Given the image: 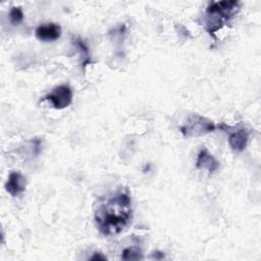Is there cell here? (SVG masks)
Segmentation results:
<instances>
[{
    "label": "cell",
    "instance_id": "3",
    "mask_svg": "<svg viewBox=\"0 0 261 261\" xmlns=\"http://www.w3.org/2000/svg\"><path fill=\"white\" fill-rule=\"evenodd\" d=\"M215 129L216 125L212 120L197 113L191 114L187 122L179 128L180 133L185 137L189 138L204 136L206 134L214 132Z\"/></svg>",
    "mask_w": 261,
    "mask_h": 261
},
{
    "label": "cell",
    "instance_id": "8",
    "mask_svg": "<svg viewBox=\"0 0 261 261\" xmlns=\"http://www.w3.org/2000/svg\"><path fill=\"white\" fill-rule=\"evenodd\" d=\"M196 168L200 170H205L209 174H212L219 168V162L212 154L209 153L207 149H202L197 156Z\"/></svg>",
    "mask_w": 261,
    "mask_h": 261
},
{
    "label": "cell",
    "instance_id": "9",
    "mask_svg": "<svg viewBox=\"0 0 261 261\" xmlns=\"http://www.w3.org/2000/svg\"><path fill=\"white\" fill-rule=\"evenodd\" d=\"M142 251L137 247H128L122 251L121 259L123 260H139L142 259Z\"/></svg>",
    "mask_w": 261,
    "mask_h": 261
},
{
    "label": "cell",
    "instance_id": "5",
    "mask_svg": "<svg viewBox=\"0 0 261 261\" xmlns=\"http://www.w3.org/2000/svg\"><path fill=\"white\" fill-rule=\"evenodd\" d=\"M249 141V130L245 127H234L229 130L228 144L236 152H242L247 147Z\"/></svg>",
    "mask_w": 261,
    "mask_h": 261
},
{
    "label": "cell",
    "instance_id": "10",
    "mask_svg": "<svg viewBox=\"0 0 261 261\" xmlns=\"http://www.w3.org/2000/svg\"><path fill=\"white\" fill-rule=\"evenodd\" d=\"M8 16H9V21L11 22V24H13V25L19 24L20 22H22L23 17H24L22 8L20 6L11 7Z\"/></svg>",
    "mask_w": 261,
    "mask_h": 261
},
{
    "label": "cell",
    "instance_id": "7",
    "mask_svg": "<svg viewBox=\"0 0 261 261\" xmlns=\"http://www.w3.org/2000/svg\"><path fill=\"white\" fill-rule=\"evenodd\" d=\"M35 35L40 41L53 42L59 39L61 35V28L57 23L53 22L43 23L36 29Z\"/></svg>",
    "mask_w": 261,
    "mask_h": 261
},
{
    "label": "cell",
    "instance_id": "11",
    "mask_svg": "<svg viewBox=\"0 0 261 261\" xmlns=\"http://www.w3.org/2000/svg\"><path fill=\"white\" fill-rule=\"evenodd\" d=\"M91 259H102V260H105V259H107L105 256H102V255H100V254H96L95 256H92L91 257Z\"/></svg>",
    "mask_w": 261,
    "mask_h": 261
},
{
    "label": "cell",
    "instance_id": "4",
    "mask_svg": "<svg viewBox=\"0 0 261 261\" xmlns=\"http://www.w3.org/2000/svg\"><path fill=\"white\" fill-rule=\"evenodd\" d=\"M45 100L50 101L55 109L66 108L72 102V90L66 85L57 86L46 95Z\"/></svg>",
    "mask_w": 261,
    "mask_h": 261
},
{
    "label": "cell",
    "instance_id": "2",
    "mask_svg": "<svg viewBox=\"0 0 261 261\" xmlns=\"http://www.w3.org/2000/svg\"><path fill=\"white\" fill-rule=\"evenodd\" d=\"M241 2L236 0L211 2L205 13V29L213 35L240 10Z\"/></svg>",
    "mask_w": 261,
    "mask_h": 261
},
{
    "label": "cell",
    "instance_id": "1",
    "mask_svg": "<svg viewBox=\"0 0 261 261\" xmlns=\"http://www.w3.org/2000/svg\"><path fill=\"white\" fill-rule=\"evenodd\" d=\"M96 226L104 236L121 232L132 221L133 207L128 192L119 189L113 194L102 198L94 214Z\"/></svg>",
    "mask_w": 261,
    "mask_h": 261
},
{
    "label": "cell",
    "instance_id": "6",
    "mask_svg": "<svg viewBox=\"0 0 261 261\" xmlns=\"http://www.w3.org/2000/svg\"><path fill=\"white\" fill-rule=\"evenodd\" d=\"M25 186V177L18 171H12L8 175L7 181L5 182V190L12 197H16L24 192Z\"/></svg>",
    "mask_w": 261,
    "mask_h": 261
}]
</instances>
